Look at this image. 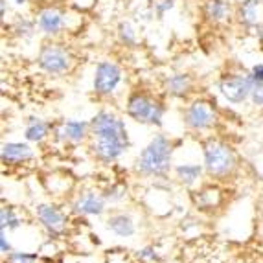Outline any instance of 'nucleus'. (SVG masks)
Returning a JSON list of instances; mask_svg holds the SVG:
<instances>
[{
	"label": "nucleus",
	"instance_id": "obj_4",
	"mask_svg": "<svg viewBox=\"0 0 263 263\" xmlns=\"http://www.w3.org/2000/svg\"><path fill=\"white\" fill-rule=\"evenodd\" d=\"M125 114L142 125L162 127V120L166 114V103L151 92L135 90L127 96L125 101Z\"/></svg>",
	"mask_w": 263,
	"mask_h": 263
},
{
	"label": "nucleus",
	"instance_id": "obj_5",
	"mask_svg": "<svg viewBox=\"0 0 263 263\" xmlns=\"http://www.w3.org/2000/svg\"><path fill=\"white\" fill-rule=\"evenodd\" d=\"M37 65H39L41 70L50 76H65L74 70L76 57L66 44L46 43L39 50Z\"/></svg>",
	"mask_w": 263,
	"mask_h": 263
},
{
	"label": "nucleus",
	"instance_id": "obj_16",
	"mask_svg": "<svg viewBox=\"0 0 263 263\" xmlns=\"http://www.w3.org/2000/svg\"><path fill=\"white\" fill-rule=\"evenodd\" d=\"M192 201L195 204L197 210L202 212H208V210H214V208H219L221 202H223V193L217 186H202L199 188L197 192L192 193Z\"/></svg>",
	"mask_w": 263,
	"mask_h": 263
},
{
	"label": "nucleus",
	"instance_id": "obj_6",
	"mask_svg": "<svg viewBox=\"0 0 263 263\" xmlns=\"http://www.w3.org/2000/svg\"><path fill=\"white\" fill-rule=\"evenodd\" d=\"M182 123L190 133H208L217 127L219 114L210 100L197 98L186 105L182 112Z\"/></svg>",
	"mask_w": 263,
	"mask_h": 263
},
{
	"label": "nucleus",
	"instance_id": "obj_28",
	"mask_svg": "<svg viewBox=\"0 0 263 263\" xmlns=\"http://www.w3.org/2000/svg\"><path fill=\"white\" fill-rule=\"evenodd\" d=\"M9 252H13V247L8 239V232L6 230H0V254L8 256Z\"/></svg>",
	"mask_w": 263,
	"mask_h": 263
},
{
	"label": "nucleus",
	"instance_id": "obj_27",
	"mask_svg": "<svg viewBox=\"0 0 263 263\" xmlns=\"http://www.w3.org/2000/svg\"><path fill=\"white\" fill-rule=\"evenodd\" d=\"M249 101L254 109H263V83L256 81L254 87H252V92H250Z\"/></svg>",
	"mask_w": 263,
	"mask_h": 263
},
{
	"label": "nucleus",
	"instance_id": "obj_12",
	"mask_svg": "<svg viewBox=\"0 0 263 263\" xmlns=\"http://www.w3.org/2000/svg\"><path fill=\"white\" fill-rule=\"evenodd\" d=\"M53 138L68 145L87 144L90 140V120H63L53 125Z\"/></svg>",
	"mask_w": 263,
	"mask_h": 263
},
{
	"label": "nucleus",
	"instance_id": "obj_7",
	"mask_svg": "<svg viewBox=\"0 0 263 263\" xmlns=\"http://www.w3.org/2000/svg\"><path fill=\"white\" fill-rule=\"evenodd\" d=\"M123 70L118 63L103 59L96 65L94 68V79H92V88L94 94L100 98H112L118 92L120 85L123 83Z\"/></svg>",
	"mask_w": 263,
	"mask_h": 263
},
{
	"label": "nucleus",
	"instance_id": "obj_29",
	"mask_svg": "<svg viewBox=\"0 0 263 263\" xmlns=\"http://www.w3.org/2000/svg\"><path fill=\"white\" fill-rule=\"evenodd\" d=\"M171 8H173V0H160V2H157V6H155V11H157L158 17H162L167 9H171Z\"/></svg>",
	"mask_w": 263,
	"mask_h": 263
},
{
	"label": "nucleus",
	"instance_id": "obj_26",
	"mask_svg": "<svg viewBox=\"0 0 263 263\" xmlns=\"http://www.w3.org/2000/svg\"><path fill=\"white\" fill-rule=\"evenodd\" d=\"M35 21H28V18H18L17 26H15V31H17L21 37H31L33 31H35Z\"/></svg>",
	"mask_w": 263,
	"mask_h": 263
},
{
	"label": "nucleus",
	"instance_id": "obj_14",
	"mask_svg": "<svg viewBox=\"0 0 263 263\" xmlns=\"http://www.w3.org/2000/svg\"><path fill=\"white\" fill-rule=\"evenodd\" d=\"M164 90L167 96L184 100L193 90V78L188 72H175L164 78Z\"/></svg>",
	"mask_w": 263,
	"mask_h": 263
},
{
	"label": "nucleus",
	"instance_id": "obj_8",
	"mask_svg": "<svg viewBox=\"0 0 263 263\" xmlns=\"http://www.w3.org/2000/svg\"><path fill=\"white\" fill-rule=\"evenodd\" d=\"M254 83L256 81L250 76V72H230L219 79V92L228 103L241 105L249 101Z\"/></svg>",
	"mask_w": 263,
	"mask_h": 263
},
{
	"label": "nucleus",
	"instance_id": "obj_23",
	"mask_svg": "<svg viewBox=\"0 0 263 263\" xmlns=\"http://www.w3.org/2000/svg\"><path fill=\"white\" fill-rule=\"evenodd\" d=\"M103 193H105L107 197V202L109 204H122L125 199H127V188L123 184H120V182H114V184H110L109 188L103 190Z\"/></svg>",
	"mask_w": 263,
	"mask_h": 263
},
{
	"label": "nucleus",
	"instance_id": "obj_32",
	"mask_svg": "<svg viewBox=\"0 0 263 263\" xmlns=\"http://www.w3.org/2000/svg\"><path fill=\"white\" fill-rule=\"evenodd\" d=\"M237 263H250V261H247V259H239Z\"/></svg>",
	"mask_w": 263,
	"mask_h": 263
},
{
	"label": "nucleus",
	"instance_id": "obj_24",
	"mask_svg": "<svg viewBox=\"0 0 263 263\" xmlns=\"http://www.w3.org/2000/svg\"><path fill=\"white\" fill-rule=\"evenodd\" d=\"M41 256L37 252H22L13 250L8 256H4V263H39Z\"/></svg>",
	"mask_w": 263,
	"mask_h": 263
},
{
	"label": "nucleus",
	"instance_id": "obj_30",
	"mask_svg": "<svg viewBox=\"0 0 263 263\" xmlns=\"http://www.w3.org/2000/svg\"><path fill=\"white\" fill-rule=\"evenodd\" d=\"M250 76L254 78V81H258V83H263V63H256L252 68H250Z\"/></svg>",
	"mask_w": 263,
	"mask_h": 263
},
{
	"label": "nucleus",
	"instance_id": "obj_13",
	"mask_svg": "<svg viewBox=\"0 0 263 263\" xmlns=\"http://www.w3.org/2000/svg\"><path fill=\"white\" fill-rule=\"evenodd\" d=\"M35 158V149L30 142H6L0 149V160L4 166H22Z\"/></svg>",
	"mask_w": 263,
	"mask_h": 263
},
{
	"label": "nucleus",
	"instance_id": "obj_10",
	"mask_svg": "<svg viewBox=\"0 0 263 263\" xmlns=\"http://www.w3.org/2000/svg\"><path fill=\"white\" fill-rule=\"evenodd\" d=\"M35 217L41 227L48 232V236L59 237L68 230L70 217L66 215L63 208H59L53 202H41L35 206Z\"/></svg>",
	"mask_w": 263,
	"mask_h": 263
},
{
	"label": "nucleus",
	"instance_id": "obj_21",
	"mask_svg": "<svg viewBox=\"0 0 263 263\" xmlns=\"http://www.w3.org/2000/svg\"><path fill=\"white\" fill-rule=\"evenodd\" d=\"M22 224L21 215H18L17 208L15 206H9V204H4V206L0 208V230H17L18 227Z\"/></svg>",
	"mask_w": 263,
	"mask_h": 263
},
{
	"label": "nucleus",
	"instance_id": "obj_9",
	"mask_svg": "<svg viewBox=\"0 0 263 263\" xmlns=\"http://www.w3.org/2000/svg\"><path fill=\"white\" fill-rule=\"evenodd\" d=\"M107 202L105 193L101 190L88 188L79 192L70 202V212L78 217H100L107 212Z\"/></svg>",
	"mask_w": 263,
	"mask_h": 263
},
{
	"label": "nucleus",
	"instance_id": "obj_1",
	"mask_svg": "<svg viewBox=\"0 0 263 263\" xmlns=\"http://www.w3.org/2000/svg\"><path fill=\"white\" fill-rule=\"evenodd\" d=\"M127 125L110 109H100L90 118V140L88 149L101 164H112L129 149Z\"/></svg>",
	"mask_w": 263,
	"mask_h": 263
},
{
	"label": "nucleus",
	"instance_id": "obj_18",
	"mask_svg": "<svg viewBox=\"0 0 263 263\" xmlns=\"http://www.w3.org/2000/svg\"><path fill=\"white\" fill-rule=\"evenodd\" d=\"M202 15L210 24H224L232 18V6L227 0H206L202 6Z\"/></svg>",
	"mask_w": 263,
	"mask_h": 263
},
{
	"label": "nucleus",
	"instance_id": "obj_31",
	"mask_svg": "<svg viewBox=\"0 0 263 263\" xmlns=\"http://www.w3.org/2000/svg\"><path fill=\"white\" fill-rule=\"evenodd\" d=\"M15 4H18V6H24V4H26V0H15Z\"/></svg>",
	"mask_w": 263,
	"mask_h": 263
},
{
	"label": "nucleus",
	"instance_id": "obj_3",
	"mask_svg": "<svg viewBox=\"0 0 263 263\" xmlns=\"http://www.w3.org/2000/svg\"><path fill=\"white\" fill-rule=\"evenodd\" d=\"M202 147V164L206 175L214 180H227L234 177L239 167V157L236 149L223 138L208 136L201 144Z\"/></svg>",
	"mask_w": 263,
	"mask_h": 263
},
{
	"label": "nucleus",
	"instance_id": "obj_17",
	"mask_svg": "<svg viewBox=\"0 0 263 263\" xmlns=\"http://www.w3.org/2000/svg\"><path fill=\"white\" fill-rule=\"evenodd\" d=\"M50 133H53V125L50 122L37 116H30L24 125V140L30 144H43L44 140H48Z\"/></svg>",
	"mask_w": 263,
	"mask_h": 263
},
{
	"label": "nucleus",
	"instance_id": "obj_15",
	"mask_svg": "<svg viewBox=\"0 0 263 263\" xmlns=\"http://www.w3.org/2000/svg\"><path fill=\"white\" fill-rule=\"evenodd\" d=\"M105 227L109 232H112L114 236L118 237H133L136 234V223L131 217V214L122 210L110 212L105 219Z\"/></svg>",
	"mask_w": 263,
	"mask_h": 263
},
{
	"label": "nucleus",
	"instance_id": "obj_20",
	"mask_svg": "<svg viewBox=\"0 0 263 263\" xmlns=\"http://www.w3.org/2000/svg\"><path fill=\"white\" fill-rule=\"evenodd\" d=\"M259 6H261L259 0H243L236 13L237 21H239L241 26L249 28V30L259 28V24H261L259 22Z\"/></svg>",
	"mask_w": 263,
	"mask_h": 263
},
{
	"label": "nucleus",
	"instance_id": "obj_2",
	"mask_svg": "<svg viewBox=\"0 0 263 263\" xmlns=\"http://www.w3.org/2000/svg\"><path fill=\"white\" fill-rule=\"evenodd\" d=\"M175 142L164 133H158L140 151L135 160V171L147 179H166L173 171Z\"/></svg>",
	"mask_w": 263,
	"mask_h": 263
},
{
	"label": "nucleus",
	"instance_id": "obj_19",
	"mask_svg": "<svg viewBox=\"0 0 263 263\" xmlns=\"http://www.w3.org/2000/svg\"><path fill=\"white\" fill-rule=\"evenodd\" d=\"M173 173H175V179L179 180L182 186H195L199 180L202 179V175H206L204 171V164L197 162H182L175 164L173 166Z\"/></svg>",
	"mask_w": 263,
	"mask_h": 263
},
{
	"label": "nucleus",
	"instance_id": "obj_22",
	"mask_svg": "<svg viewBox=\"0 0 263 263\" xmlns=\"http://www.w3.org/2000/svg\"><path fill=\"white\" fill-rule=\"evenodd\" d=\"M118 39L120 43L129 46V48H135L138 44V31H136V28L133 26L131 22L125 21L118 26Z\"/></svg>",
	"mask_w": 263,
	"mask_h": 263
},
{
	"label": "nucleus",
	"instance_id": "obj_11",
	"mask_svg": "<svg viewBox=\"0 0 263 263\" xmlns=\"http://www.w3.org/2000/svg\"><path fill=\"white\" fill-rule=\"evenodd\" d=\"M35 24L44 35L57 37V35H61L65 30H68V26H70V17H68V11H66V9L57 8V6H46V8L37 11Z\"/></svg>",
	"mask_w": 263,
	"mask_h": 263
},
{
	"label": "nucleus",
	"instance_id": "obj_25",
	"mask_svg": "<svg viewBox=\"0 0 263 263\" xmlns=\"http://www.w3.org/2000/svg\"><path fill=\"white\" fill-rule=\"evenodd\" d=\"M136 258L140 259L144 263H157L160 261V254H158V250L155 249L153 245H145L142 249L136 250Z\"/></svg>",
	"mask_w": 263,
	"mask_h": 263
}]
</instances>
